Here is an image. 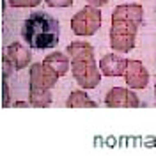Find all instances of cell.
Here are the masks:
<instances>
[{
  "instance_id": "2e32d148",
  "label": "cell",
  "mask_w": 156,
  "mask_h": 156,
  "mask_svg": "<svg viewBox=\"0 0 156 156\" xmlns=\"http://www.w3.org/2000/svg\"><path fill=\"white\" fill-rule=\"evenodd\" d=\"M89 5H94V7H101V5H105L108 0H87Z\"/></svg>"
},
{
  "instance_id": "30bf717a",
  "label": "cell",
  "mask_w": 156,
  "mask_h": 156,
  "mask_svg": "<svg viewBox=\"0 0 156 156\" xmlns=\"http://www.w3.org/2000/svg\"><path fill=\"white\" fill-rule=\"evenodd\" d=\"M43 62L48 64L58 76H64V75L69 71V66H71L69 57L66 55V53H62V51H51L50 55H46V58H44Z\"/></svg>"
},
{
  "instance_id": "8fae6325",
  "label": "cell",
  "mask_w": 156,
  "mask_h": 156,
  "mask_svg": "<svg viewBox=\"0 0 156 156\" xmlns=\"http://www.w3.org/2000/svg\"><path fill=\"white\" fill-rule=\"evenodd\" d=\"M29 103L32 107H48L51 103V92L48 89H36V87H30L29 89Z\"/></svg>"
},
{
  "instance_id": "4fadbf2b",
  "label": "cell",
  "mask_w": 156,
  "mask_h": 156,
  "mask_svg": "<svg viewBox=\"0 0 156 156\" xmlns=\"http://www.w3.org/2000/svg\"><path fill=\"white\" fill-rule=\"evenodd\" d=\"M12 7H36L41 4V0H7Z\"/></svg>"
},
{
  "instance_id": "5b68a950",
  "label": "cell",
  "mask_w": 156,
  "mask_h": 156,
  "mask_svg": "<svg viewBox=\"0 0 156 156\" xmlns=\"http://www.w3.org/2000/svg\"><path fill=\"white\" fill-rule=\"evenodd\" d=\"M58 75L50 68L48 64L44 62H36L30 66V87H36V89H51L58 80Z\"/></svg>"
},
{
  "instance_id": "7a4b0ae2",
  "label": "cell",
  "mask_w": 156,
  "mask_h": 156,
  "mask_svg": "<svg viewBox=\"0 0 156 156\" xmlns=\"http://www.w3.org/2000/svg\"><path fill=\"white\" fill-rule=\"evenodd\" d=\"M60 25L51 14L36 11L23 21L21 37L32 50H51L58 44Z\"/></svg>"
},
{
  "instance_id": "ba28073f",
  "label": "cell",
  "mask_w": 156,
  "mask_h": 156,
  "mask_svg": "<svg viewBox=\"0 0 156 156\" xmlns=\"http://www.w3.org/2000/svg\"><path fill=\"white\" fill-rule=\"evenodd\" d=\"M9 60V64L12 66L14 71H20V69H25L30 64V58H32V53H30L29 46L21 44V43H11L7 48L4 50V55Z\"/></svg>"
},
{
  "instance_id": "9c48e42d",
  "label": "cell",
  "mask_w": 156,
  "mask_h": 156,
  "mask_svg": "<svg viewBox=\"0 0 156 156\" xmlns=\"http://www.w3.org/2000/svg\"><path fill=\"white\" fill-rule=\"evenodd\" d=\"M126 69V58L119 53H108L99 60V71L105 76H121Z\"/></svg>"
},
{
  "instance_id": "ac0fdd59",
  "label": "cell",
  "mask_w": 156,
  "mask_h": 156,
  "mask_svg": "<svg viewBox=\"0 0 156 156\" xmlns=\"http://www.w3.org/2000/svg\"><path fill=\"white\" fill-rule=\"evenodd\" d=\"M154 92H156V83H154Z\"/></svg>"
},
{
  "instance_id": "8992f818",
  "label": "cell",
  "mask_w": 156,
  "mask_h": 156,
  "mask_svg": "<svg viewBox=\"0 0 156 156\" xmlns=\"http://www.w3.org/2000/svg\"><path fill=\"white\" fill-rule=\"evenodd\" d=\"M105 105L112 108H136L140 105V99L136 98L135 92L124 87H114L110 89L105 96Z\"/></svg>"
},
{
  "instance_id": "9a60e30c",
  "label": "cell",
  "mask_w": 156,
  "mask_h": 156,
  "mask_svg": "<svg viewBox=\"0 0 156 156\" xmlns=\"http://www.w3.org/2000/svg\"><path fill=\"white\" fill-rule=\"evenodd\" d=\"M2 92H4V107L9 105V87H7V78H2Z\"/></svg>"
},
{
  "instance_id": "52a82bcc",
  "label": "cell",
  "mask_w": 156,
  "mask_h": 156,
  "mask_svg": "<svg viewBox=\"0 0 156 156\" xmlns=\"http://www.w3.org/2000/svg\"><path fill=\"white\" fill-rule=\"evenodd\" d=\"M122 75L129 89H146L149 83V71L140 60H126V69Z\"/></svg>"
},
{
  "instance_id": "7c38bea8",
  "label": "cell",
  "mask_w": 156,
  "mask_h": 156,
  "mask_svg": "<svg viewBox=\"0 0 156 156\" xmlns=\"http://www.w3.org/2000/svg\"><path fill=\"white\" fill-rule=\"evenodd\" d=\"M66 107H69V108H80V107L94 108L96 103L87 96V92H83V90H73L68 96V99H66Z\"/></svg>"
},
{
  "instance_id": "3957f363",
  "label": "cell",
  "mask_w": 156,
  "mask_h": 156,
  "mask_svg": "<svg viewBox=\"0 0 156 156\" xmlns=\"http://www.w3.org/2000/svg\"><path fill=\"white\" fill-rule=\"evenodd\" d=\"M71 71L82 89H94L101 82V73L94 58V48L87 41H73L66 46Z\"/></svg>"
},
{
  "instance_id": "6da1fadb",
  "label": "cell",
  "mask_w": 156,
  "mask_h": 156,
  "mask_svg": "<svg viewBox=\"0 0 156 156\" xmlns=\"http://www.w3.org/2000/svg\"><path fill=\"white\" fill-rule=\"evenodd\" d=\"M144 20V9L138 4H121L112 14L110 46L119 53H128L135 48L136 30Z\"/></svg>"
},
{
  "instance_id": "e0dca14e",
  "label": "cell",
  "mask_w": 156,
  "mask_h": 156,
  "mask_svg": "<svg viewBox=\"0 0 156 156\" xmlns=\"http://www.w3.org/2000/svg\"><path fill=\"white\" fill-rule=\"evenodd\" d=\"M30 103H23V101H18V103H14V107H29Z\"/></svg>"
},
{
  "instance_id": "277c9868",
  "label": "cell",
  "mask_w": 156,
  "mask_h": 156,
  "mask_svg": "<svg viewBox=\"0 0 156 156\" xmlns=\"http://www.w3.org/2000/svg\"><path fill=\"white\" fill-rule=\"evenodd\" d=\"M99 27H101V11H99V7H94V5H87V7L80 9L71 18L73 32L82 37L96 34Z\"/></svg>"
},
{
  "instance_id": "5bb4252c",
  "label": "cell",
  "mask_w": 156,
  "mask_h": 156,
  "mask_svg": "<svg viewBox=\"0 0 156 156\" xmlns=\"http://www.w3.org/2000/svg\"><path fill=\"white\" fill-rule=\"evenodd\" d=\"M50 7H57V9H64V7H69L73 4V0H46Z\"/></svg>"
}]
</instances>
